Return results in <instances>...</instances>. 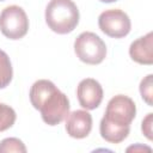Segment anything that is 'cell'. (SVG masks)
<instances>
[{"label": "cell", "mask_w": 153, "mask_h": 153, "mask_svg": "<svg viewBox=\"0 0 153 153\" xmlns=\"http://www.w3.org/2000/svg\"><path fill=\"white\" fill-rule=\"evenodd\" d=\"M135 115L136 105L131 98L124 94L112 97L99 124L100 136L110 143L122 142L130 131V123Z\"/></svg>", "instance_id": "6da1fadb"}, {"label": "cell", "mask_w": 153, "mask_h": 153, "mask_svg": "<svg viewBox=\"0 0 153 153\" xmlns=\"http://www.w3.org/2000/svg\"><path fill=\"white\" fill-rule=\"evenodd\" d=\"M30 102L41 112L42 120L48 126H57L69 114V100L53 81L37 80L30 88Z\"/></svg>", "instance_id": "7a4b0ae2"}, {"label": "cell", "mask_w": 153, "mask_h": 153, "mask_svg": "<svg viewBox=\"0 0 153 153\" xmlns=\"http://www.w3.org/2000/svg\"><path fill=\"white\" fill-rule=\"evenodd\" d=\"M79 10L73 0H50L45 7V23L59 35L72 32L79 24Z\"/></svg>", "instance_id": "3957f363"}, {"label": "cell", "mask_w": 153, "mask_h": 153, "mask_svg": "<svg viewBox=\"0 0 153 153\" xmlns=\"http://www.w3.org/2000/svg\"><path fill=\"white\" fill-rule=\"evenodd\" d=\"M74 51L80 61L87 65H99L106 56V45L98 35L85 31L75 38Z\"/></svg>", "instance_id": "277c9868"}, {"label": "cell", "mask_w": 153, "mask_h": 153, "mask_svg": "<svg viewBox=\"0 0 153 153\" xmlns=\"http://www.w3.org/2000/svg\"><path fill=\"white\" fill-rule=\"evenodd\" d=\"M29 30V19L25 11L17 5L5 7L0 13V31L10 39L23 38Z\"/></svg>", "instance_id": "5b68a950"}, {"label": "cell", "mask_w": 153, "mask_h": 153, "mask_svg": "<svg viewBox=\"0 0 153 153\" xmlns=\"http://www.w3.org/2000/svg\"><path fill=\"white\" fill-rule=\"evenodd\" d=\"M98 25L105 35L112 38H123L131 29V22L128 14L120 8L102 12L98 17Z\"/></svg>", "instance_id": "8992f818"}, {"label": "cell", "mask_w": 153, "mask_h": 153, "mask_svg": "<svg viewBox=\"0 0 153 153\" xmlns=\"http://www.w3.org/2000/svg\"><path fill=\"white\" fill-rule=\"evenodd\" d=\"M76 97L79 104L86 110H93L98 108L103 100L102 85L92 78L82 79L76 87Z\"/></svg>", "instance_id": "52a82bcc"}, {"label": "cell", "mask_w": 153, "mask_h": 153, "mask_svg": "<svg viewBox=\"0 0 153 153\" xmlns=\"http://www.w3.org/2000/svg\"><path fill=\"white\" fill-rule=\"evenodd\" d=\"M92 129V116L86 110H75L67 115L66 131L71 137L84 139Z\"/></svg>", "instance_id": "ba28073f"}, {"label": "cell", "mask_w": 153, "mask_h": 153, "mask_svg": "<svg viewBox=\"0 0 153 153\" xmlns=\"http://www.w3.org/2000/svg\"><path fill=\"white\" fill-rule=\"evenodd\" d=\"M129 55L133 61L140 65H152L153 63V33L139 37L131 42L129 47Z\"/></svg>", "instance_id": "9c48e42d"}, {"label": "cell", "mask_w": 153, "mask_h": 153, "mask_svg": "<svg viewBox=\"0 0 153 153\" xmlns=\"http://www.w3.org/2000/svg\"><path fill=\"white\" fill-rule=\"evenodd\" d=\"M13 68L8 55L0 49V88H5L12 80Z\"/></svg>", "instance_id": "30bf717a"}, {"label": "cell", "mask_w": 153, "mask_h": 153, "mask_svg": "<svg viewBox=\"0 0 153 153\" xmlns=\"http://www.w3.org/2000/svg\"><path fill=\"white\" fill-rule=\"evenodd\" d=\"M16 111L7 104L0 103V131H5L11 128L16 122Z\"/></svg>", "instance_id": "8fae6325"}, {"label": "cell", "mask_w": 153, "mask_h": 153, "mask_svg": "<svg viewBox=\"0 0 153 153\" xmlns=\"http://www.w3.org/2000/svg\"><path fill=\"white\" fill-rule=\"evenodd\" d=\"M8 152L25 153L26 147L22 140L17 137H7L0 141V153H8Z\"/></svg>", "instance_id": "7c38bea8"}, {"label": "cell", "mask_w": 153, "mask_h": 153, "mask_svg": "<svg viewBox=\"0 0 153 153\" xmlns=\"http://www.w3.org/2000/svg\"><path fill=\"white\" fill-rule=\"evenodd\" d=\"M140 93L142 99L149 105H153V75H146L140 82Z\"/></svg>", "instance_id": "4fadbf2b"}, {"label": "cell", "mask_w": 153, "mask_h": 153, "mask_svg": "<svg viewBox=\"0 0 153 153\" xmlns=\"http://www.w3.org/2000/svg\"><path fill=\"white\" fill-rule=\"evenodd\" d=\"M152 124H153V114L149 112L147 114V116L142 120V124H141V130L142 133L145 134V136L148 139V140H152L153 139V130H152Z\"/></svg>", "instance_id": "5bb4252c"}, {"label": "cell", "mask_w": 153, "mask_h": 153, "mask_svg": "<svg viewBox=\"0 0 153 153\" xmlns=\"http://www.w3.org/2000/svg\"><path fill=\"white\" fill-rule=\"evenodd\" d=\"M102 2H114V1H117V0H99Z\"/></svg>", "instance_id": "9a60e30c"}, {"label": "cell", "mask_w": 153, "mask_h": 153, "mask_svg": "<svg viewBox=\"0 0 153 153\" xmlns=\"http://www.w3.org/2000/svg\"><path fill=\"white\" fill-rule=\"evenodd\" d=\"M0 1H5V0H0Z\"/></svg>", "instance_id": "2e32d148"}]
</instances>
